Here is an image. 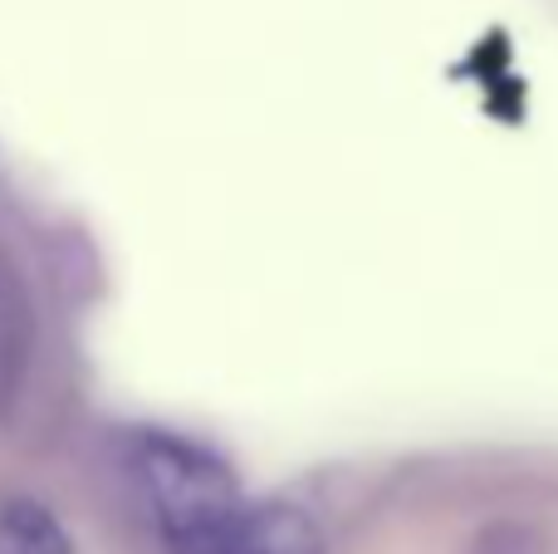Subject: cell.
Listing matches in <instances>:
<instances>
[{"label":"cell","instance_id":"cell-1","mask_svg":"<svg viewBox=\"0 0 558 554\" xmlns=\"http://www.w3.org/2000/svg\"><path fill=\"white\" fill-rule=\"evenodd\" d=\"M123 471L167 554H226L251 516L231 461L182 432H128Z\"/></svg>","mask_w":558,"mask_h":554},{"label":"cell","instance_id":"cell-2","mask_svg":"<svg viewBox=\"0 0 558 554\" xmlns=\"http://www.w3.org/2000/svg\"><path fill=\"white\" fill-rule=\"evenodd\" d=\"M39 349V320H35V294L20 270V261L0 245V427L20 418L29 373H35Z\"/></svg>","mask_w":558,"mask_h":554},{"label":"cell","instance_id":"cell-3","mask_svg":"<svg viewBox=\"0 0 558 554\" xmlns=\"http://www.w3.org/2000/svg\"><path fill=\"white\" fill-rule=\"evenodd\" d=\"M226 554H324V535L304 506L265 501V506H251L241 535Z\"/></svg>","mask_w":558,"mask_h":554},{"label":"cell","instance_id":"cell-4","mask_svg":"<svg viewBox=\"0 0 558 554\" xmlns=\"http://www.w3.org/2000/svg\"><path fill=\"white\" fill-rule=\"evenodd\" d=\"M0 554H78L69 530L45 501L0 491Z\"/></svg>","mask_w":558,"mask_h":554},{"label":"cell","instance_id":"cell-5","mask_svg":"<svg viewBox=\"0 0 558 554\" xmlns=\"http://www.w3.org/2000/svg\"><path fill=\"white\" fill-rule=\"evenodd\" d=\"M461 554H549V535L530 520H490L465 540Z\"/></svg>","mask_w":558,"mask_h":554}]
</instances>
